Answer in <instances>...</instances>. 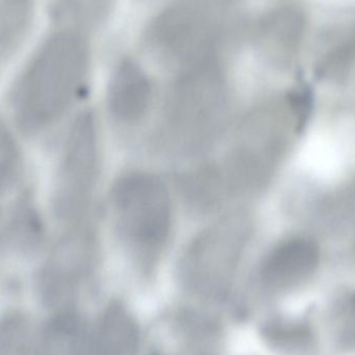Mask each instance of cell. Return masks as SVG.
<instances>
[{
  "mask_svg": "<svg viewBox=\"0 0 355 355\" xmlns=\"http://www.w3.org/2000/svg\"><path fill=\"white\" fill-rule=\"evenodd\" d=\"M89 62L87 41L78 31H60L48 40L15 96V116L25 132H39L62 116L83 87Z\"/></svg>",
  "mask_w": 355,
  "mask_h": 355,
  "instance_id": "obj_1",
  "label": "cell"
},
{
  "mask_svg": "<svg viewBox=\"0 0 355 355\" xmlns=\"http://www.w3.org/2000/svg\"><path fill=\"white\" fill-rule=\"evenodd\" d=\"M99 148L92 112L77 119L69 135L58 173L54 206L60 218L76 219L85 211L98 177Z\"/></svg>",
  "mask_w": 355,
  "mask_h": 355,
  "instance_id": "obj_6",
  "label": "cell"
},
{
  "mask_svg": "<svg viewBox=\"0 0 355 355\" xmlns=\"http://www.w3.org/2000/svg\"><path fill=\"white\" fill-rule=\"evenodd\" d=\"M230 0H177L148 27L146 45L156 55L184 66L212 56Z\"/></svg>",
  "mask_w": 355,
  "mask_h": 355,
  "instance_id": "obj_4",
  "label": "cell"
},
{
  "mask_svg": "<svg viewBox=\"0 0 355 355\" xmlns=\"http://www.w3.org/2000/svg\"><path fill=\"white\" fill-rule=\"evenodd\" d=\"M336 334L342 347L355 349V295L348 297L336 313Z\"/></svg>",
  "mask_w": 355,
  "mask_h": 355,
  "instance_id": "obj_18",
  "label": "cell"
},
{
  "mask_svg": "<svg viewBox=\"0 0 355 355\" xmlns=\"http://www.w3.org/2000/svg\"><path fill=\"white\" fill-rule=\"evenodd\" d=\"M152 355H166L162 354V352H154ZM194 355H209L208 352H206V349L205 350H200V352H198V354H196Z\"/></svg>",
  "mask_w": 355,
  "mask_h": 355,
  "instance_id": "obj_19",
  "label": "cell"
},
{
  "mask_svg": "<svg viewBox=\"0 0 355 355\" xmlns=\"http://www.w3.org/2000/svg\"><path fill=\"white\" fill-rule=\"evenodd\" d=\"M112 200L123 244L144 268H151L172 230V202L166 184L149 173H129L116 182Z\"/></svg>",
  "mask_w": 355,
  "mask_h": 355,
  "instance_id": "obj_2",
  "label": "cell"
},
{
  "mask_svg": "<svg viewBox=\"0 0 355 355\" xmlns=\"http://www.w3.org/2000/svg\"><path fill=\"white\" fill-rule=\"evenodd\" d=\"M37 355H89V336L83 319L64 310L48 322Z\"/></svg>",
  "mask_w": 355,
  "mask_h": 355,
  "instance_id": "obj_12",
  "label": "cell"
},
{
  "mask_svg": "<svg viewBox=\"0 0 355 355\" xmlns=\"http://www.w3.org/2000/svg\"><path fill=\"white\" fill-rule=\"evenodd\" d=\"M151 100V83L143 69L131 60L121 62L108 87V107L114 118L128 124L139 122Z\"/></svg>",
  "mask_w": 355,
  "mask_h": 355,
  "instance_id": "obj_9",
  "label": "cell"
},
{
  "mask_svg": "<svg viewBox=\"0 0 355 355\" xmlns=\"http://www.w3.org/2000/svg\"><path fill=\"white\" fill-rule=\"evenodd\" d=\"M355 60V25L342 33L323 55L320 69L324 73L338 72Z\"/></svg>",
  "mask_w": 355,
  "mask_h": 355,
  "instance_id": "obj_16",
  "label": "cell"
},
{
  "mask_svg": "<svg viewBox=\"0 0 355 355\" xmlns=\"http://www.w3.org/2000/svg\"><path fill=\"white\" fill-rule=\"evenodd\" d=\"M33 18V0H0V62L22 45Z\"/></svg>",
  "mask_w": 355,
  "mask_h": 355,
  "instance_id": "obj_13",
  "label": "cell"
},
{
  "mask_svg": "<svg viewBox=\"0 0 355 355\" xmlns=\"http://www.w3.org/2000/svg\"><path fill=\"white\" fill-rule=\"evenodd\" d=\"M114 0H62L68 16L83 27L98 26L110 16Z\"/></svg>",
  "mask_w": 355,
  "mask_h": 355,
  "instance_id": "obj_14",
  "label": "cell"
},
{
  "mask_svg": "<svg viewBox=\"0 0 355 355\" xmlns=\"http://www.w3.org/2000/svg\"><path fill=\"white\" fill-rule=\"evenodd\" d=\"M263 334L273 346L287 349L304 347L311 341L310 331L302 324L272 322L264 327Z\"/></svg>",
  "mask_w": 355,
  "mask_h": 355,
  "instance_id": "obj_15",
  "label": "cell"
},
{
  "mask_svg": "<svg viewBox=\"0 0 355 355\" xmlns=\"http://www.w3.org/2000/svg\"><path fill=\"white\" fill-rule=\"evenodd\" d=\"M318 250L306 239H291L269 252L261 266L260 277L266 287L284 290L297 285L316 268Z\"/></svg>",
  "mask_w": 355,
  "mask_h": 355,
  "instance_id": "obj_8",
  "label": "cell"
},
{
  "mask_svg": "<svg viewBox=\"0 0 355 355\" xmlns=\"http://www.w3.org/2000/svg\"><path fill=\"white\" fill-rule=\"evenodd\" d=\"M93 244L85 231L71 232L56 244L39 279L42 297L49 306L73 300L91 267Z\"/></svg>",
  "mask_w": 355,
  "mask_h": 355,
  "instance_id": "obj_7",
  "label": "cell"
},
{
  "mask_svg": "<svg viewBox=\"0 0 355 355\" xmlns=\"http://www.w3.org/2000/svg\"><path fill=\"white\" fill-rule=\"evenodd\" d=\"M225 80L213 56L184 66L168 101V127L184 149H200L213 135L225 103Z\"/></svg>",
  "mask_w": 355,
  "mask_h": 355,
  "instance_id": "obj_3",
  "label": "cell"
},
{
  "mask_svg": "<svg viewBox=\"0 0 355 355\" xmlns=\"http://www.w3.org/2000/svg\"><path fill=\"white\" fill-rule=\"evenodd\" d=\"M18 166L19 153L14 137L0 121V194L14 181Z\"/></svg>",
  "mask_w": 355,
  "mask_h": 355,
  "instance_id": "obj_17",
  "label": "cell"
},
{
  "mask_svg": "<svg viewBox=\"0 0 355 355\" xmlns=\"http://www.w3.org/2000/svg\"><path fill=\"white\" fill-rule=\"evenodd\" d=\"M89 355H139V331L120 304H110L89 336Z\"/></svg>",
  "mask_w": 355,
  "mask_h": 355,
  "instance_id": "obj_10",
  "label": "cell"
},
{
  "mask_svg": "<svg viewBox=\"0 0 355 355\" xmlns=\"http://www.w3.org/2000/svg\"><path fill=\"white\" fill-rule=\"evenodd\" d=\"M246 240L248 227L241 219H227L202 232L182 257V283L196 295L220 297L230 287Z\"/></svg>",
  "mask_w": 355,
  "mask_h": 355,
  "instance_id": "obj_5",
  "label": "cell"
},
{
  "mask_svg": "<svg viewBox=\"0 0 355 355\" xmlns=\"http://www.w3.org/2000/svg\"><path fill=\"white\" fill-rule=\"evenodd\" d=\"M304 31V15L293 6H281L259 23L257 42L272 58H288L300 47Z\"/></svg>",
  "mask_w": 355,
  "mask_h": 355,
  "instance_id": "obj_11",
  "label": "cell"
}]
</instances>
